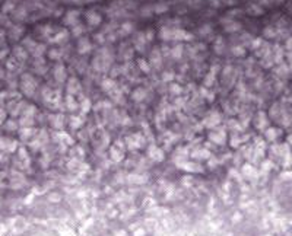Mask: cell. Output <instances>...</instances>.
<instances>
[{
    "label": "cell",
    "mask_w": 292,
    "mask_h": 236,
    "mask_svg": "<svg viewBox=\"0 0 292 236\" xmlns=\"http://www.w3.org/2000/svg\"><path fill=\"white\" fill-rule=\"evenodd\" d=\"M86 17H88V22H89L91 25H94V26L98 25V23L101 22V16H100L98 13H95V12H89Z\"/></svg>",
    "instance_id": "obj_1"
},
{
    "label": "cell",
    "mask_w": 292,
    "mask_h": 236,
    "mask_svg": "<svg viewBox=\"0 0 292 236\" xmlns=\"http://www.w3.org/2000/svg\"><path fill=\"white\" fill-rule=\"evenodd\" d=\"M54 76H56V79H57L59 82H63V80H64V77H66V73H64V67H63L61 64H59V66L56 67Z\"/></svg>",
    "instance_id": "obj_2"
},
{
    "label": "cell",
    "mask_w": 292,
    "mask_h": 236,
    "mask_svg": "<svg viewBox=\"0 0 292 236\" xmlns=\"http://www.w3.org/2000/svg\"><path fill=\"white\" fill-rule=\"evenodd\" d=\"M89 48H91V44H89V41H88L86 38H83V39L79 41V52H81V54L89 51Z\"/></svg>",
    "instance_id": "obj_3"
},
{
    "label": "cell",
    "mask_w": 292,
    "mask_h": 236,
    "mask_svg": "<svg viewBox=\"0 0 292 236\" xmlns=\"http://www.w3.org/2000/svg\"><path fill=\"white\" fill-rule=\"evenodd\" d=\"M145 96H146V92H145V89H136L135 92H133V99L135 101H143L145 99Z\"/></svg>",
    "instance_id": "obj_4"
},
{
    "label": "cell",
    "mask_w": 292,
    "mask_h": 236,
    "mask_svg": "<svg viewBox=\"0 0 292 236\" xmlns=\"http://www.w3.org/2000/svg\"><path fill=\"white\" fill-rule=\"evenodd\" d=\"M76 19H78V12H73V10H72V12H69V15L66 17V22L75 25V23H76Z\"/></svg>",
    "instance_id": "obj_5"
},
{
    "label": "cell",
    "mask_w": 292,
    "mask_h": 236,
    "mask_svg": "<svg viewBox=\"0 0 292 236\" xmlns=\"http://www.w3.org/2000/svg\"><path fill=\"white\" fill-rule=\"evenodd\" d=\"M181 54H183V47H181V45L174 47V50H172V57H174V58H180Z\"/></svg>",
    "instance_id": "obj_6"
},
{
    "label": "cell",
    "mask_w": 292,
    "mask_h": 236,
    "mask_svg": "<svg viewBox=\"0 0 292 236\" xmlns=\"http://www.w3.org/2000/svg\"><path fill=\"white\" fill-rule=\"evenodd\" d=\"M275 35H276V32H275V29H273V28H270V26H269V28H266V29H264V36H267V38H273Z\"/></svg>",
    "instance_id": "obj_7"
},
{
    "label": "cell",
    "mask_w": 292,
    "mask_h": 236,
    "mask_svg": "<svg viewBox=\"0 0 292 236\" xmlns=\"http://www.w3.org/2000/svg\"><path fill=\"white\" fill-rule=\"evenodd\" d=\"M167 9H168V6H167V4H156V6H155V12H156V13L167 12Z\"/></svg>",
    "instance_id": "obj_8"
},
{
    "label": "cell",
    "mask_w": 292,
    "mask_h": 236,
    "mask_svg": "<svg viewBox=\"0 0 292 236\" xmlns=\"http://www.w3.org/2000/svg\"><path fill=\"white\" fill-rule=\"evenodd\" d=\"M132 28H133V26H132V23H129V22H127V23H124V25L121 26V32H123V34H129V32L132 31Z\"/></svg>",
    "instance_id": "obj_9"
},
{
    "label": "cell",
    "mask_w": 292,
    "mask_h": 236,
    "mask_svg": "<svg viewBox=\"0 0 292 236\" xmlns=\"http://www.w3.org/2000/svg\"><path fill=\"white\" fill-rule=\"evenodd\" d=\"M225 29H226V31H229V32H232V31H237V29H240V25L234 22V23H231V26H226Z\"/></svg>",
    "instance_id": "obj_10"
},
{
    "label": "cell",
    "mask_w": 292,
    "mask_h": 236,
    "mask_svg": "<svg viewBox=\"0 0 292 236\" xmlns=\"http://www.w3.org/2000/svg\"><path fill=\"white\" fill-rule=\"evenodd\" d=\"M232 51H234V54H235V55H242V54L245 52L242 47H234V50H232Z\"/></svg>",
    "instance_id": "obj_11"
},
{
    "label": "cell",
    "mask_w": 292,
    "mask_h": 236,
    "mask_svg": "<svg viewBox=\"0 0 292 236\" xmlns=\"http://www.w3.org/2000/svg\"><path fill=\"white\" fill-rule=\"evenodd\" d=\"M210 31H212V28H210V26H209V25H206V26H202V28H200V31H199V32H200V34H209V32H210Z\"/></svg>",
    "instance_id": "obj_12"
},
{
    "label": "cell",
    "mask_w": 292,
    "mask_h": 236,
    "mask_svg": "<svg viewBox=\"0 0 292 236\" xmlns=\"http://www.w3.org/2000/svg\"><path fill=\"white\" fill-rule=\"evenodd\" d=\"M139 64H140V67H142L143 71H146V73L149 71V66H148V64H145V61H143V60H139Z\"/></svg>",
    "instance_id": "obj_13"
},
{
    "label": "cell",
    "mask_w": 292,
    "mask_h": 236,
    "mask_svg": "<svg viewBox=\"0 0 292 236\" xmlns=\"http://www.w3.org/2000/svg\"><path fill=\"white\" fill-rule=\"evenodd\" d=\"M6 125H7V128H9L10 131H13V130L16 128V124H15L13 121H7V122H6Z\"/></svg>",
    "instance_id": "obj_14"
},
{
    "label": "cell",
    "mask_w": 292,
    "mask_h": 236,
    "mask_svg": "<svg viewBox=\"0 0 292 236\" xmlns=\"http://www.w3.org/2000/svg\"><path fill=\"white\" fill-rule=\"evenodd\" d=\"M82 31H83V28H82V26H76V28L73 29V34H75V35H76V36H78V35L81 34Z\"/></svg>",
    "instance_id": "obj_15"
},
{
    "label": "cell",
    "mask_w": 292,
    "mask_h": 236,
    "mask_svg": "<svg viewBox=\"0 0 292 236\" xmlns=\"http://www.w3.org/2000/svg\"><path fill=\"white\" fill-rule=\"evenodd\" d=\"M12 7H13V6H12L10 3H7V4H4V7H3V9H4V10H10Z\"/></svg>",
    "instance_id": "obj_16"
},
{
    "label": "cell",
    "mask_w": 292,
    "mask_h": 236,
    "mask_svg": "<svg viewBox=\"0 0 292 236\" xmlns=\"http://www.w3.org/2000/svg\"><path fill=\"white\" fill-rule=\"evenodd\" d=\"M171 89H172V90H174V92H180V90H181V89H180L178 86H175V84H172V86H171Z\"/></svg>",
    "instance_id": "obj_17"
},
{
    "label": "cell",
    "mask_w": 292,
    "mask_h": 236,
    "mask_svg": "<svg viewBox=\"0 0 292 236\" xmlns=\"http://www.w3.org/2000/svg\"><path fill=\"white\" fill-rule=\"evenodd\" d=\"M50 55H51V57H59V52H57V51H51Z\"/></svg>",
    "instance_id": "obj_18"
},
{
    "label": "cell",
    "mask_w": 292,
    "mask_h": 236,
    "mask_svg": "<svg viewBox=\"0 0 292 236\" xmlns=\"http://www.w3.org/2000/svg\"><path fill=\"white\" fill-rule=\"evenodd\" d=\"M3 117H4V111H1V109H0V122L3 121Z\"/></svg>",
    "instance_id": "obj_19"
},
{
    "label": "cell",
    "mask_w": 292,
    "mask_h": 236,
    "mask_svg": "<svg viewBox=\"0 0 292 236\" xmlns=\"http://www.w3.org/2000/svg\"><path fill=\"white\" fill-rule=\"evenodd\" d=\"M288 47H289V50H292V39L288 41Z\"/></svg>",
    "instance_id": "obj_20"
}]
</instances>
